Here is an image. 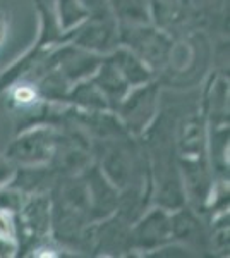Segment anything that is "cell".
<instances>
[{
	"instance_id": "277c9868",
	"label": "cell",
	"mask_w": 230,
	"mask_h": 258,
	"mask_svg": "<svg viewBox=\"0 0 230 258\" xmlns=\"http://www.w3.org/2000/svg\"><path fill=\"white\" fill-rule=\"evenodd\" d=\"M16 219H18L19 251L26 248L31 249L36 244L47 241L52 231V197L48 191L26 195L19 212L16 214Z\"/></svg>"
},
{
	"instance_id": "2e32d148",
	"label": "cell",
	"mask_w": 230,
	"mask_h": 258,
	"mask_svg": "<svg viewBox=\"0 0 230 258\" xmlns=\"http://www.w3.org/2000/svg\"><path fill=\"white\" fill-rule=\"evenodd\" d=\"M7 30H9V21H7V16L4 11H0V45L4 43L7 36Z\"/></svg>"
},
{
	"instance_id": "4fadbf2b",
	"label": "cell",
	"mask_w": 230,
	"mask_h": 258,
	"mask_svg": "<svg viewBox=\"0 0 230 258\" xmlns=\"http://www.w3.org/2000/svg\"><path fill=\"white\" fill-rule=\"evenodd\" d=\"M52 9L58 26L64 33L74 30L90 16L81 0H53Z\"/></svg>"
},
{
	"instance_id": "7a4b0ae2",
	"label": "cell",
	"mask_w": 230,
	"mask_h": 258,
	"mask_svg": "<svg viewBox=\"0 0 230 258\" xmlns=\"http://www.w3.org/2000/svg\"><path fill=\"white\" fill-rule=\"evenodd\" d=\"M119 43L144 60L153 71L163 68L172 55V38L149 24H119Z\"/></svg>"
},
{
	"instance_id": "5b68a950",
	"label": "cell",
	"mask_w": 230,
	"mask_h": 258,
	"mask_svg": "<svg viewBox=\"0 0 230 258\" xmlns=\"http://www.w3.org/2000/svg\"><path fill=\"white\" fill-rule=\"evenodd\" d=\"M65 41L107 57L119 47V21L114 12L90 14L79 26L65 33Z\"/></svg>"
},
{
	"instance_id": "30bf717a",
	"label": "cell",
	"mask_w": 230,
	"mask_h": 258,
	"mask_svg": "<svg viewBox=\"0 0 230 258\" xmlns=\"http://www.w3.org/2000/svg\"><path fill=\"white\" fill-rule=\"evenodd\" d=\"M91 80L95 81V85L98 86L100 91L105 95V98L110 103V109L114 112L120 105L125 95H127V91L131 90L127 81L122 78V74L117 71V68L107 57L100 64V68L96 69V73L91 76Z\"/></svg>"
},
{
	"instance_id": "ba28073f",
	"label": "cell",
	"mask_w": 230,
	"mask_h": 258,
	"mask_svg": "<svg viewBox=\"0 0 230 258\" xmlns=\"http://www.w3.org/2000/svg\"><path fill=\"white\" fill-rule=\"evenodd\" d=\"M105 177L117 189L122 193L129 188L132 181V170H134V162H132L131 152L122 145H112L107 148L105 157L102 164L98 165Z\"/></svg>"
},
{
	"instance_id": "52a82bcc",
	"label": "cell",
	"mask_w": 230,
	"mask_h": 258,
	"mask_svg": "<svg viewBox=\"0 0 230 258\" xmlns=\"http://www.w3.org/2000/svg\"><path fill=\"white\" fill-rule=\"evenodd\" d=\"M90 200V222L110 217L119 212L120 191L112 184L98 165H88L81 172Z\"/></svg>"
},
{
	"instance_id": "7c38bea8",
	"label": "cell",
	"mask_w": 230,
	"mask_h": 258,
	"mask_svg": "<svg viewBox=\"0 0 230 258\" xmlns=\"http://www.w3.org/2000/svg\"><path fill=\"white\" fill-rule=\"evenodd\" d=\"M119 24H149L151 9L149 0H108Z\"/></svg>"
},
{
	"instance_id": "9c48e42d",
	"label": "cell",
	"mask_w": 230,
	"mask_h": 258,
	"mask_svg": "<svg viewBox=\"0 0 230 258\" xmlns=\"http://www.w3.org/2000/svg\"><path fill=\"white\" fill-rule=\"evenodd\" d=\"M107 59L115 66L131 88L155 80V71L124 45H119L114 52L108 53Z\"/></svg>"
},
{
	"instance_id": "8992f818",
	"label": "cell",
	"mask_w": 230,
	"mask_h": 258,
	"mask_svg": "<svg viewBox=\"0 0 230 258\" xmlns=\"http://www.w3.org/2000/svg\"><path fill=\"white\" fill-rule=\"evenodd\" d=\"M174 239L172 217L163 207L144 210L141 217L131 226L129 232V251L155 253Z\"/></svg>"
},
{
	"instance_id": "5bb4252c",
	"label": "cell",
	"mask_w": 230,
	"mask_h": 258,
	"mask_svg": "<svg viewBox=\"0 0 230 258\" xmlns=\"http://www.w3.org/2000/svg\"><path fill=\"white\" fill-rule=\"evenodd\" d=\"M0 239L6 241H18V219L16 214L11 210L0 209Z\"/></svg>"
},
{
	"instance_id": "9a60e30c",
	"label": "cell",
	"mask_w": 230,
	"mask_h": 258,
	"mask_svg": "<svg viewBox=\"0 0 230 258\" xmlns=\"http://www.w3.org/2000/svg\"><path fill=\"white\" fill-rule=\"evenodd\" d=\"M14 164H11L9 160H0V188L2 186H6L7 182L11 181V177H12V174H14Z\"/></svg>"
},
{
	"instance_id": "3957f363",
	"label": "cell",
	"mask_w": 230,
	"mask_h": 258,
	"mask_svg": "<svg viewBox=\"0 0 230 258\" xmlns=\"http://www.w3.org/2000/svg\"><path fill=\"white\" fill-rule=\"evenodd\" d=\"M158 95H160V85L155 80L134 86L127 91V95L115 110L125 133L139 136L148 131L157 119Z\"/></svg>"
},
{
	"instance_id": "6da1fadb",
	"label": "cell",
	"mask_w": 230,
	"mask_h": 258,
	"mask_svg": "<svg viewBox=\"0 0 230 258\" xmlns=\"http://www.w3.org/2000/svg\"><path fill=\"white\" fill-rule=\"evenodd\" d=\"M57 140L58 127L52 124H35L24 127L7 147L4 159L18 167L50 165L57 148Z\"/></svg>"
},
{
	"instance_id": "8fae6325",
	"label": "cell",
	"mask_w": 230,
	"mask_h": 258,
	"mask_svg": "<svg viewBox=\"0 0 230 258\" xmlns=\"http://www.w3.org/2000/svg\"><path fill=\"white\" fill-rule=\"evenodd\" d=\"M70 107L83 112H100V110H112L110 103L105 98V95L100 91L98 86L95 85V81L91 78L83 81H78L70 86L67 100Z\"/></svg>"
}]
</instances>
